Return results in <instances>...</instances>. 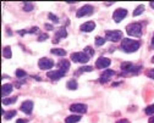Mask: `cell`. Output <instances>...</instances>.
I'll return each mask as SVG.
<instances>
[{
    "instance_id": "obj_38",
    "label": "cell",
    "mask_w": 154,
    "mask_h": 123,
    "mask_svg": "<svg viewBox=\"0 0 154 123\" xmlns=\"http://www.w3.org/2000/svg\"><path fill=\"white\" fill-rule=\"evenodd\" d=\"M148 123H154V116H152L150 117V119H149V122Z\"/></svg>"
},
{
    "instance_id": "obj_14",
    "label": "cell",
    "mask_w": 154,
    "mask_h": 123,
    "mask_svg": "<svg viewBox=\"0 0 154 123\" xmlns=\"http://www.w3.org/2000/svg\"><path fill=\"white\" fill-rule=\"evenodd\" d=\"M66 37H67V32H66V29L64 27H61V28H59L55 32V39H54L53 43H59V40L61 38H66Z\"/></svg>"
},
{
    "instance_id": "obj_2",
    "label": "cell",
    "mask_w": 154,
    "mask_h": 123,
    "mask_svg": "<svg viewBox=\"0 0 154 123\" xmlns=\"http://www.w3.org/2000/svg\"><path fill=\"white\" fill-rule=\"evenodd\" d=\"M121 74L124 76H131V74H137L140 70H142V66H134L130 62H124L121 64Z\"/></svg>"
},
{
    "instance_id": "obj_27",
    "label": "cell",
    "mask_w": 154,
    "mask_h": 123,
    "mask_svg": "<svg viewBox=\"0 0 154 123\" xmlns=\"http://www.w3.org/2000/svg\"><path fill=\"white\" fill-rule=\"evenodd\" d=\"M83 52H85L86 55H88L89 57L94 55V50H93L91 46H86V48H85V50H83Z\"/></svg>"
},
{
    "instance_id": "obj_13",
    "label": "cell",
    "mask_w": 154,
    "mask_h": 123,
    "mask_svg": "<svg viewBox=\"0 0 154 123\" xmlns=\"http://www.w3.org/2000/svg\"><path fill=\"white\" fill-rule=\"evenodd\" d=\"M115 74V72L112 70H106L103 72V74L99 77V83H106L108 80H110V78Z\"/></svg>"
},
{
    "instance_id": "obj_22",
    "label": "cell",
    "mask_w": 154,
    "mask_h": 123,
    "mask_svg": "<svg viewBox=\"0 0 154 123\" xmlns=\"http://www.w3.org/2000/svg\"><path fill=\"white\" fill-rule=\"evenodd\" d=\"M50 52L53 55H56V56H65L66 55V51L64 49H51Z\"/></svg>"
},
{
    "instance_id": "obj_1",
    "label": "cell",
    "mask_w": 154,
    "mask_h": 123,
    "mask_svg": "<svg viewBox=\"0 0 154 123\" xmlns=\"http://www.w3.org/2000/svg\"><path fill=\"white\" fill-rule=\"evenodd\" d=\"M140 46H141V43L138 42V40H132V39L125 38L121 42V49L127 54L137 51L140 49Z\"/></svg>"
},
{
    "instance_id": "obj_35",
    "label": "cell",
    "mask_w": 154,
    "mask_h": 123,
    "mask_svg": "<svg viewBox=\"0 0 154 123\" xmlns=\"http://www.w3.org/2000/svg\"><path fill=\"white\" fill-rule=\"evenodd\" d=\"M116 123H130V121H128V119H125V118H124V119H119V121H118Z\"/></svg>"
},
{
    "instance_id": "obj_26",
    "label": "cell",
    "mask_w": 154,
    "mask_h": 123,
    "mask_svg": "<svg viewBox=\"0 0 154 123\" xmlns=\"http://www.w3.org/2000/svg\"><path fill=\"white\" fill-rule=\"evenodd\" d=\"M77 71H79V73H82V72H91V71H93V67H91V66H82V67H80Z\"/></svg>"
},
{
    "instance_id": "obj_18",
    "label": "cell",
    "mask_w": 154,
    "mask_h": 123,
    "mask_svg": "<svg viewBox=\"0 0 154 123\" xmlns=\"http://www.w3.org/2000/svg\"><path fill=\"white\" fill-rule=\"evenodd\" d=\"M80 119H81L80 115H72V116L66 117L65 123H77V122H80Z\"/></svg>"
},
{
    "instance_id": "obj_32",
    "label": "cell",
    "mask_w": 154,
    "mask_h": 123,
    "mask_svg": "<svg viewBox=\"0 0 154 123\" xmlns=\"http://www.w3.org/2000/svg\"><path fill=\"white\" fill-rule=\"evenodd\" d=\"M48 38H49V35H48L47 33H43V34L39 35V38H38V42H43V40L48 39Z\"/></svg>"
},
{
    "instance_id": "obj_37",
    "label": "cell",
    "mask_w": 154,
    "mask_h": 123,
    "mask_svg": "<svg viewBox=\"0 0 154 123\" xmlns=\"http://www.w3.org/2000/svg\"><path fill=\"white\" fill-rule=\"evenodd\" d=\"M150 46H152V48H154V35H153V38H152V43H150Z\"/></svg>"
},
{
    "instance_id": "obj_24",
    "label": "cell",
    "mask_w": 154,
    "mask_h": 123,
    "mask_svg": "<svg viewBox=\"0 0 154 123\" xmlns=\"http://www.w3.org/2000/svg\"><path fill=\"white\" fill-rule=\"evenodd\" d=\"M15 116H16V111H15V110H12V111H9V112L4 113V119L9 121V119H11V118H12V117H15Z\"/></svg>"
},
{
    "instance_id": "obj_8",
    "label": "cell",
    "mask_w": 154,
    "mask_h": 123,
    "mask_svg": "<svg viewBox=\"0 0 154 123\" xmlns=\"http://www.w3.org/2000/svg\"><path fill=\"white\" fill-rule=\"evenodd\" d=\"M53 66H54V61L48 57H43L38 61V67L41 70H50Z\"/></svg>"
},
{
    "instance_id": "obj_20",
    "label": "cell",
    "mask_w": 154,
    "mask_h": 123,
    "mask_svg": "<svg viewBox=\"0 0 154 123\" xmlns=\"http://www.w3.org/2000/svg\"><path fill=\"white\" fill-rule=\"evenodd\" d=\"M17 100V96H14V98H4L3 99V105H11V104H15Z\"/></svg>"
},
{
    "instance_id": "obj_12",
    "label": "cell",
    "mask_w": 154,
    "mask_h": 123,
    "mask_svg": "<svg viewBox=\"0 0 154 123\" xmlns=\"http://www.w3.org/2000/svg\"><path fill=\"white\" fill-rule=\"evenodd\" d=\"M32 110H33V101L26 100V101L22 102V105H21V111L22 112H25L26 115H31Z\"/></svg>"
},
{
    "instance_id": "obj_25",
    "label": "cell",
    "mask_w": 154,
    "mask_h": 123,
    "mask_svg": "<svg viewBox=\"0 0 154 123\" xmlns=\"http://www.w3.org/2000/svg\"><path fill=\"white\" fill-rule=\"evenodd\" d=\"M104 43H105V38H103V37H95V45H97V46H102V45H104Z\"/></svg>"
},
{
    "instance_id": "obj_40",
    "label": "cell",
    "mask_w": 154,
    "mask_h": 123,
    "mask_svg": "<svg viewBox=\"0 0 154 123\" xmlns=\"http://www.w3.org/2000/svg\"><path fill=\"white\" fill-rule=\"evenodd\" d=\"M152 62H154V56H153V57H152Z\"/></svg>"
},
{
    "instance_id": "obj_36",
    "label": "cell",
    "mask_w": 154,
    "mask_h": 123,
    "mask_svg": "<svg viewBox=\"0 0 154 123\" xmlns=\"http://www.w3.org/2000/svg\"><path fill=\"white\" fill-rule=\"evenodd\" d=\"M28 122V119H23V118H20V119H18L16 123H27Z\"/></svg>"
},
{
    "instance_id": "obj_16",
    "label": "cell",
    "mask_w": 154,
    "mask_h": 123,
    "mask_svg": "<svg viewBox=\"0 0 154 123\" xmlns=\"http://www.w3.org/2000/svg\"><path fill=\"white\" fill-rule=\"evenodd\" d=\"M12 92V86L11 84H4L2 87V95H3V99L6 98L9 94H11Z\"/></svg>"
},
{
    "instance_id": "obj_19",
    "label": "cell",
    "mask_w": 154,
    "mask_h": 123,
    "mask_svg": "<svg viewBox=\"0 0 154 123\" xmlns=\"http://www.w3.org/2000/svg\"><path fill=\"white\" fill-rule=\"evenodd\" d=\"M77 87H79V84H77V82L75 79H71V80H69L66 83V88L70 89V90H76Z\"/></svg>"
},
{
    "instance_id": "obj_23",
    "label": "cell",
    "mask_w": 154,
    "mask_h": 123,
    "mask_svg": "<svg viewBox=\"0 0 154 123\" xmlns=\"http://www.w3.org/2000/svg\"><path fill=\"white\" fill-rule=\"evenodd\" d=\"M143 11H144V5H138L133 11V16H140Z\"/></svg>"
},
{
    "instance_id": "obj_9",
    "label": "cell",
    "mask_w": 154,
    "mask_h": 123,
    "mask_svg": "<svg viewBox=\"0 0 154 123\" xmlns=\"http://www.w3.org/2000/svg\"><path fill=\"white\" fill-rule=\"evenodd\" d=\"M65 74H66V71H63V70L49 71V72L47 73L48 78H50V79H53V80H57V79H60V78H63Z\"/></svg>"
},
{
    "instance_id": "obj_34",
    "label": "cell",
    "mask_w": 154,
    "mask_h": 123,
    "mask_svg": "<svg viewBox=\"0 0 154 123\" xmlns=\"http://www.w3.org/2000/svg\"><path fill=\"white\" fill-rule=\"evenodd\" d=\"M38 31H39V28H38V27H33L28 33H35V32H38Z\"/></svg>"
},
{
    "instance_id": "obj_15",
    "label": "cell",
    "mask_w": 154,
    "mask_h": 123,
    "mask_svg": "<svg viewBox=\"0 0 154 123\" xmlns=\"http://www.w3.org/2000/svg\"><path fill=\"white\" fill-rule=\"evenodd\" d=\"M94 28H95V23H94L93 21H88V22L81 25V27H80V29H81L82 32H86V33L92 32Z\"/></svg>"
},
{
    "instance_id": "obj_5",
    "label": "cell",
    "mask_w": 154,
    "mask_h": 123,
    "mask_svg": "<svg viewBox=\"0 0 154 123\" xmlns=\"http://www.w3.org/2000/svg\"><path fill=\"white\" fill-rule=\"evenodd\" d=\"M71 60L73 62H79V64H87L89 56L86 55L85 52H73L71 54Z\"/></svg>"
},
{
    "instance_id": "obj_39",
    "label": "cell",
    "mask_w": 154,
    "mask_h": 123,
    "mask_svg": "<svg viewBox=\"0 0 154 123\" xmlns=\"http://www.w3.org/2000/svg\"><path fill=\"white\" fill-rule=\"evenodd\" d=\"M150 8H152V9H154V2H152V3H150Z\"/></svg>"
},
{
    "instance_id": "obj_3",
    "label": "cell",
    "mask_w": 154,
    "mask_h": 123,
    "mask_svg": "<svg viewBox=\"0 0 154 123\" xmlns=\"http://www.w3.org/2000/svg\"><path fill=\"white\" fill-rule=\"evenodd\" d=\"M126 32L130 37H141L142 35V26L141 23H131L126 27Z\"/></svg>"
},
{
    "instance_id": "obj_4",
    "label": "cell",
    "mask_w": 154,
    "mask_h": 123,
    "mask_svg": "<svg viewBox=\"0 0 154 123\" xmlns=\"http://www.w3.org/2000/svg\"><path fill=\"white\" fill-rule=\"evenodd\" d=\"M122 38V32L119 29H115V31H106L105 32V39L110 40V42L115 43V42H120Z\"/></svg>"
},
{
    "instance_id": "obj_31",
    "label": "cell",
    "mask_w": 154,
    "mask_h": 123,
    "mask_svg": "<svg viewBox=\"0 0 154 123\" xmlns=\"http://www.w3.org/2000/svg\"><path fill=\"white\" fill-rule=\"evenodd\" d=\"M48 17H49V20H51V21H53L54 23H57V22H59V18H57L55 15H53V14H49V15H48Z\"/></svg>"
},
{
    "instance_id": "obj_21",
    "label": "cell",
    "mask_w": 154,
    "mask_h": 123,
    "mask_svg": "<svg viewBox=\"0 0 154 123\" xmlns=\"http://www.w3.org/2000/svg\"><path fill=\"white\" fill-rule=\"evenodd\" d=\"M3 56H4L5 58H11L12 52H11V48H10V46H5V48L3 49Z\"/></svg>"
},
{
    "instance_id": "obj_33",
    "label": "cell",
    "mask_w": 154,
    "mask_h": 123,
    "mask_svg": "<svg viewBox=\"0 0 154 123\" xmlns=\"http://www.w3.org/2000/svg\"><path fill=\"white\" fill-rule=\"evenodd\" d=\"M147 76H148L149 78H152V79H154V68H152V70H149V71L147 72Z\"/></svg>"
},
{
    "instance_id": "obj_17",
    "label": "cell",
    "mask_w": 154,
    "mask_h": 123,
    "mask_svg": "<svg viewBox=\"0 0 154 123\" xmlns=\"http://www.w3.org/2000/svg\"><path fill=\"white\" fill-rule=\"evenodd\" d=\"M57 67L59 70H63V71H67L70 68V61L67 60H61L59 64H57Z\"/></svg>"
},
{
    "instance_id": "obj_7",
    "label": "cell",
    "mask_w": 154,
    "mask_h": 123,
    "mask_svg": "<svg viewBox=\"0 0 154 123\" xmlns=\"http://www.w3.org/2000/svg\"><path fill=\"white\" fill-rule=\"evenodd\" d=\"M93 11H94V8L92 5H83L81 9L77 10L76 17L80 18V17H83V16H89V15L93 14Z\"/></svg>"
},
{
    "instance_id": "obj_11",
    "label": "cell",
    "mask_w": 154,
    "mask_h": 123,
    "mask_svg": "<svg viewBox=\"0 0 154 123\" xmlns=\"http://www.w3.org/2000/svg\"><path fill=\"white\" fill-rule=\"evenodd\" d=\"M110 64H111L110 58H108V57H99L97 61H95V67H97V68H106V67L110 66Z\"/></svg>"
},
{
    "instance_id": "obj_10",
    "label": "cell",
    "mask_w": 154,
    "mask_h": 123,
    "mask_svg": "<svg viewBox=\"0 0 154 123\" xmlns=\"http://www.w3.org/2000/svg\"><path fill=\"white\" fill-rule=\"evenodd\" d=\"M70 111H72L75 113H86L87 105L86 104H73L70 106Z\"/></svg>"
},
{
    "instance_id": "obj_29",
    "label": "cell",
    "mask_w": 154,
    "mask_h": 123,
    "mask_svg": "<svg viewBox=\"0 0 154 123\" xmlns=\"http://www.w3.org/2000/svg\"><path fill=\"white\" fill-rule=\"evenodd\" d=\"M23 10H25L26 12L32 11V10H33V4H31V3H25V5H23Z\"/></svg>"
},
{
    "instance_id": "obj_6",
    "label": "cell",
    "mask_w": 154,
    "mask_h": 123,
    "mask_svg": "<svg viewBox=\"0 0 154 123\" xmlns=\"http://www.w3.org/2000/svg\"><path fill=\"white\" fill-rule=\"evenodd\" d=\"M126 16H127V10L126 9H122V8L116 9V10L114 11V14H112V18H114V21L116 22V23L121 22Z\"/></svg>"
},
{
    "instance_id": "obj_30",
    "label": "cell",
    "mask_w": 154,
    "mask_h": 123,
    "mask_svg": "<svg viewBox=\"0 0 154 123\" xmlns=\"http://www.w3.org/2000/svg\"><path fill=\"white\" fill-rule=\"evenodd\" d=\"M146 113L149 115V116L154 113V104H153V105H149V106L146 107Z\"/></svg>"
},
{
    "instance_id": "obj_28",
    "label": "cell",
    "mask_w": 154,
    "mask_h": 123,
    "mask_svg": "<svg viewBox=\"0 0 154 123\" xmlns=\"http://www.w3.org/2000/svg\"><path fill=\"white\" fill-rule=\"evenodd\" d=\"M16 77H17V78L26 77V72H25L23 70H21V68H18V70H16Z\"/></svg>"
}]
</instances>
